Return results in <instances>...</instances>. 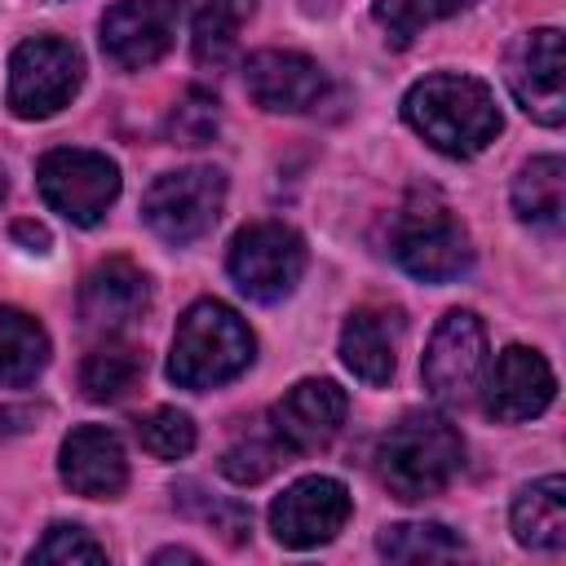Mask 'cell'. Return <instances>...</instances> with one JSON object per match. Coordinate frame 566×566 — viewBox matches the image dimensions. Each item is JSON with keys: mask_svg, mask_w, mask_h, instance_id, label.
<instances>
[{"mask_svg": "<svg viewBox=\"0 0 566 566\" xmlns=\"http://www.w3.org/2000/svg\"><path fill=\"white\" fill-rule=\"evenodd\" d=\"M402 119L442 155L469 159L486 150L500 133V106L491 88L473 75H424L402 97Z\"/></svg>", "mask_w": 566, "mask_h": 566, "instance_id": "1", "label": "cell"}, {"mask_svg": "<svg viewBox=\"0 0 566 566\" xmlns=\"http://www.w3.org/2000/svg\"><path fill=\"white\" fill-rule=\"evenodd\" d=\"M464 464V438L433 411H407L376 447V478L398 500H429Z\"/></svg>", "mask_w": 566, "mask_h": 566, "instance_id": "2", "label": "cell"}, {"mask_svg": "<svg viewBox=\"0 0 566 566\" xmlns=\"http://www.w3.org/2000/svg\"><path fill=\"white\" fill-rule=\"evenodd\" d=\"M252 332L248 323L226 305V301H195L177 332H172V354H168V380L181 389H217L234 380L252 363Z\"/></svg>", "mask_w": 566, "mask_h": 566, "instance_id": "3", "label": "cell"}, {"mask_svg": "<svg viewBox=\"0 0 566 566\" xmlns=\"http://www.w3.org/2000/svg\"><path fill=\"white\" fill-rule=\"evenodd\" d=\"M389 256L424 283H451L460 274H469L473 265V248L464 226L447 212V203L438 195H411L394 221H389Z\"/></svg>", "mask_w": 566, "mask_h": 566, "instance_id": "4", "label": "cell"}, {"mask_svg": "<svg viewBox=\"0 0 566 566\" xmlns=\"http://www.w3.org/2000/svg\"><path fill=\"white\" fill-rule=\"evenodd\" d=\"M226 270L234 279V287L261 305L283 301L301 274H305V243L292 226L283 221H252L234 234Z\"/></svg>", "mask_w": 566, "mask_h": 566, "instance_id": "5", "label": "cell"}, {"mask_svg": "<svg viewBox=\"0 0 566 566\" xmlns=\"http://www.w3.org/2000/svg\"><path fill=\"white\" fill-rule=\"evenodd\" d=\"M84 80V57L71 40L35 35L22 40L9 57V106L22 119H44L62 111Z\"/></svg>", "mask_w": 566, "mask_h": 566, "instance_id": "6", "label": "cell"}, {"mask_svg": "<svg viewBox=\"0 0 566 566\" xmlns=\"http://www.w3.org/2000/svg\"><path fill=\"white\" fill-rule=\"evenodd\" d=\"M221 203H226V177L217 168H177L150 181L142 199V217L164 243L181 248L217 226Z\"/></svg>", "mask_w": 566, "mask_h": 566, "instance_id": "7", "label": "cell"}, {"mask_svg": "<svg viewBox=\"0 0 566 566\" xmlns=\"http://www.w3.org/2000/svg\"><path fill=\"white\" fill-rule=\"evenodd\" d=\"M35 186L40 199L62 212L75 226H97L106 217V208L119 195V168L115 159L97 155V150H49L35 168Z\"/></svg>", "mask_w": 566, "mask_h": 566, "instance_id": "8", "label": "cell"}, {"mask_svg": "<svg viewBox=\"0 0 566 566\" xmlns=\"http://www.w3.org/2000/svg\"><path fill=\"white\" fill-rule=\"evenodd\" d=\"M482 367H486V327H482V318L473 310H447L442 323L433 327L424 363H420L424 389L442 402H460V398L473 394Z\"/></svg>", "mask_w": 566, "mask_h": 566, "instance_id": "9", "label": "cell"}, {"mask_svg": "<svg viewBox=\"0 0 566 566\" xmlns=\"http://www.w3.org/2000/svg\"><path fill=\"white\" fill-rule=\"evenodd\" d=\"M349 491L336 478H301L270 504V531L287 548H318L349 522Z\"/></svg>", "mask_w": 566, "mask_h": 566, "instance_id": "10", "label": "cell"}, {"mask_svg": "<svg viewBox=\"0 0 566 566\" xmlns=\"http://www.w3.org/2000/svg\"><path fill=\"white\" fill-rule=\"evenodd\" d=\"M349 398L336 380H296L265 416L270 433L283 442L287 455H305L327 447L345 424Z\"/></svg>", "mask_w": 566, "mask_h": 566, "instance_id": "11", "label": "cell"}, {"mask_svg": "<svg viewBox=\"0 0 566 566\" xmlns=\"http://www.w3.org/2000/svg\"><path fill=\"white\" fill-rule=\"evenodd\" d=\"M509 88L517 106L539 119L544 128H557L566 119V93H562V31L539 27L522 35L509 53Z\"/></svg>", "mask_w": 566, "mask_h": 566, "instance_id": "12", "label": "cell"}, {"mask_svg": "<svg viewBox=\"0 0 566 566\" xmlns=\"http://www.w3.org/2000/svg\"><path fill=\"white\" fill-rule=\"evenodd\" d=\"M177 35V4L172 0H119L102 13V53L119 71L155 66Z\"/></svg>", "mask_w": 566, "mask_h": 566, "instance_id": "13", "label": "cell"}, {"mask_svg": "<svg viewBox=\"0 0 566 566\" xmlns=\"http://www.w3.org/2000/svg\"><path fill=\"white\" fill-rule=\"evenodd\" d=\"M243 84L261 111L301 115L327 97V75L314 57L292 49H261L243 62Z\"/></svg>", "mask_w": 566, "mask_h": 566, "instance_id": "14", "label": "cell"}, {"mask_svg": "<svg viewBox=\"0 0 566 566\" xmlns=\"http://www.w3.org/2000/svg\"><path fill=\"white\" fill-rule=\"evenodd\" d=\"M146 310H150V283L133 261L111 256L88 270L84 287H80V318L88 332L119 336L133 323H142Z\"/></svg>", "mask_w": 566, "mask_h": 566, "instance_id": "15", "label": "cell"}, {"mask_svg": "<svg viewBox=\"0 0 566 566\" xmlns=\"http://www.w3.org/2000/svg\"><path fill=\"white\" fill-rule=\"evenodd\" d=\"M62 482L84 500H115L128 486V460L106 424H75L57 451Z\"/></svg>", "mask_w": 566, "mask_h": 566, "instance_id": "16", "label": "cell"}, {"mask_svg": "<svg viewBox=\"0 0 566 566\" xmlns=\"http://www.w3.org/2000/svg\"><path fill=\"white\" fill-rule=\"evenodd\" d=\"M557 394V380H553V367L544 363V354L526 349V345H509L491 376H486V416L491 420H531L539 416Z\"/></svg>", "mask_w": 566, "mask_h": 566, "instance_id": "17", "label": "cell"}, {"mask_svg": "<svg viewBox=\"0 0 566 566\" xmlns=\"http://www.w3.org/2000/svg\"><path fill=\"white\" fill-rule=\"evenodd\" d=\"M340 363L363 385H385L398 363V314L354 310L340 327Z\"/></svg>", "mask_w": 566, "mask_h": 566, "instance_id": "18", "label": "cell"}, {"mask_svg": "<svg viewBox=\"0 0 566 566\" xmlns=\"http://www.w3.org/2000/svg\"><path fill=\"white\" fill-rule=\"evenodd\" d=\"M513 535L526 548L557 553L566 544V482L557 473L531 482L513 500Z\"/></svg>", "mask_w": 566, "mask_h": 566, "instance_id": "19", "label": "cell"}, {"mask_svg": "<svg viewBox=\"0 0 566 566\" xmlns=\"http://www.w3.org/2000/svg\"><path fill=\"white\" fill-rule=\"evenodd\" d=\"M513 212L539 230H557L566 212V164L562 155H535L513 177Z\"/></svg>", "mask_w": 566, "mask_h": 566, "instance_id": "20", "label": "cell"}, {"mask_svg": "<svg viewBox=\"0 0 566 566\" xmlns=\"http://www.w3.org/2000/svg\"><path fill=\"white\" fill-rule=\"evenodd\" d=\"M252 9H256V0H186L195 62L221 66V62L234 53L239 31H243V22L252 18Z\"/></svg>", "mask_w": 566, "mask_h": 566, "instance_id": "21", "label": "cell"}, {"mask_svg": "<svg viewBox=\"0 0 566 566\" xmlns=\"http://www.w3.org/2000/svg\"><path fill=\"white\" fill-rule=\"evenodd\" d=\"M44 363H49L44 327L22 310L0 305V385L22 389L44 371Z\"/></svg>", "mask_w": 566, "mask_h": 566, "instance_id": "22", "label": "cell"}, {"mask_svg": "<svg viewBox=\"0 0 566 566\" xmlns=\"http://www.w3.org/2000/svg\"><path fill=\"white\" fill-rule=\"evenodd\" d=\"M146 371V358L133 345H97L80 363V389L93 402H119Z\"/></svg>", "mask_w": 566, "mask_h": 566, "instance_id": "23", "label": "cell"}, {"mask_svg": "<svg viewBox=\"0 0 566 566\" xmlns=\"http://www.w3.org/2000/svg\"><path fill=\"white\" fill-rule=\"evenodd\" d=\"M376 548L389 562H447V557H464V539L455 531H447L442 522H402V526H385Z\"/></svg>", "mask_w": 566, "mask_h": 566, "instance_id": "24", "label": "cell"}, {"mask_svg": "<svg viewBox=\"0 0 566 566\" xmlns=\"http://www.w3.org/2000/svg\"><path fill=\"white\" fill-rule=\"evenodd\" d=\"M172 500H177V509L181 513H190V517H199L203 526H212L226 544H248V535H252V513L239 504V500H212L199 482H177L172 486Z\"/></svg>", "mask_w": 566, "mask_h": 566, "instance_id": "25", "label": "cell"}, {"mask_svg": "<svg viewBox=\"0 0 566 566\" xmlns=\"http://www.w3.org/2000/svg\"><path fill=\"white\" fill-rule=\"evenodd\" d=\"M473 0H376V22L389 35V44H411V35H420L429 22H442L460 9H469Z\"/></svg>", "mask_w": 566, "mask_h": 566, "instance_id": "26", "label": "cell"}, {"mask_svg": "<svg viewBox=\"0 0 566 566\" xmlns=\"http://www.w3.org/2000/svg\"><path fill=\"white\" fill-rule=\"evenodd\" d=\"M279 464H287V451H283V442L270 433V424H265L261 433L239 438V442L226 447V455H221V473H226L230 482H239V486L265 482Z\"/></svg>", "mask_w": 566, "mask_h": 566, "instance_id": "27", "label": "cell"}, {"mask_svg": "<svg viewBox=\"0 0 566 566\" xmlns=\"http://www.w3.org/2000/svg\"><path fill=\"white\" fill-rule=\"evenodd\" d=\"M137 442L155 460H181L195 451V420L177 407H155L137 420Z\"/></svg>", "mask_w": 566, "mask_h": 566, "instance_id": "28", "label": "cell"}, {"mask_svg": "<svg viewBox=\"0 0 566 566\" xmlns=\"http://www.w3.org/2000/svg\"><path fill=\"white\" fill-rule=\"evenodd\" d=\"M217 124H221V111H217V97L203 93V88H190L172 115H168V137L177 146H203L217 137Z\"/></svg>", "mask_w": 566, "mask_h": 566, "instance_id": "29", "label": "cell"}, {"mask_svg": "<svg viewBox=\"0 0 566 566\" xmlns=\"http://www.w3.org/2000/svg\"><path fill=\"white\" fill-rule=\"evenodd\" d=\"M31 562H106V548L84 531V526H66V522H57V526H49L44 531V539L31 548Z\"/></svg>", "mask_w": 566, "mask_h": 566, "instance_id": "30", "label": "cell"}, {"mask_svg": "<svg viewBox=\"0 0 566 566\" xmlns=\"http://www.w3.org/2000/svg\"><path fill=\"white\" fill-rule=\"evenodd\" d=\"M13 243H22V252H35V256H49V248H53L49 230L35 226V221H18L13 226Z\"/></svg>", "mask_w": 566, "mask_h": 566, "instance_id": "31", "label": "cell"}, {"mask_svg": "<svg viewBox=\"0 0 566 566\" xmlns=\"http://www.w3.org/2000/svg\"><path fill=\"white\" fill-rule=\"evenodd\" d=\"M155 562H199V557H195L190 548H159Z\"/></svg>", "mask_w": 566, "mask_h": 566, "instance_id": "32", "label": "cell"}, {"mask_svg": "<svg viewBox=\"0 0 566 566\" xmlns=\"http://www.w3.org/2000/svg\"><path fill=\"white\" fill-rule=\"evenodd\" d=\"M0 199H4V168H0Z\"/></svg>", "mask_w": 566, "mask_h": 566, "instance_id": "33", "label": "cell"}]
</instances>
